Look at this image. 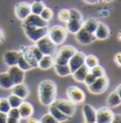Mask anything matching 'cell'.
I'll return each mask as SVG.
<instances>
[{
	"instance_id": "28",
	"label": "cell",
	"mask_w": 121,
	"mask_h": 123,
	"mask_svg": "<svg viewBox=\"0 0 121 123\" xmlns=\"http://www.w3.org/2000/svg\"><path fill=\"white\" fill-rule=\"evenodd\" d=\"M97 25H98V21L97 20H96L95 18H89L86 21H83L82 27L86 31L91 32V33H95V31L97 28Z\"/></svg>"
},
{
	"instance_id": "7",
	"label": "cell",
	"mask_w": 121,
	"mask_h": 123,
	"mask_svg": "<svg viewBox=\"0 0 121 123\" xmlns=\"http://www.w3.org/2000/svg\"><path fill=\"white\" fill-rule=\"evenodd\" d=\"M108 86H109V79L106 75H104L102 77L97 78L96 80L88 86V89L91 93L98 95L105 92L108 89Z\"/></svg>"
},
{
	"instance_id": "38",
	"label": "cell",
	"mask_w": 121,
	"mask_h": 123,
	"mask_svg": "<svg viewBox=\"0 0 121 123\" xmlns=\"http://www.w3.org/2000/svg\"><path fill=\"white\" fill-rule=\"evenodd\" d=\"M40 123H60V122L52 115H50L48 113V114H45V116L42 117V118L40 119Z\"/></svg>"
},
{
	"instance_id": "8",
	"label": "cell",
	"mask_w": 121,
	"mask_h": 123,
	"mask_svg": "<svg viewBox=\"0 0 121 123\" xmlns=\"http://www.w3.org/2000/svg\"><path fill=\"white\" fill-rule=\"evenodd\" d=\"M66 95L69 100L75 104L82 103L85 100V93L78 86H74V85L69 86L66 90Z\"/></svg>"
},
{
	"instance_id": "35",
	"label": "cell",
	"mask_w": 121,
	"mask_h": 123,
	"mask_svg": "<svg viewBox=\"0 0 121 123\" xmlns=\"http://www.w3.org/2000/svg\"><path fill=\"white\" fill-rule=\"evenodd\" d=\"M69 17H70V10L62 9L58 12V18L61 22H65L66 23L68 21Z\"/></svg>"
},
{
	"instance_id": "49",
	"label": "cell",
	"mask_w": 121,
	"mask_h": 123,
	"mask_svg": "<svg viewBox=\"0 0 121 123\" xmlns=\"http://www.w3.org/2000/svg\"><path fill=\"white\" fill-rule=\"evenodd\" d=\"M117 40L121 41V31H118V33H117Z\"/></svg>"
},
{
	"instance_id": "41",
	"label": "cell",
	"mask_w": 121,
	"mask_h": 123,
	"mask_svg": "<svg viewBox=\"0 0 121 123\" xmlns=\"http://www.w3.org/2000/svg\"><path fill=\"white\" fill-rule=\"evenodd\" d=\"M115 62L118 66H121V52H117L115 55Z\"/></svg>"
},
{
	"instance_id": "15",
	"label": "cell",
	"mask_w": 121,
	"mask_h": 123,
	"mask_svg": "<svg viewBox=\"0 0 121 123\" xmlns=\"http://www.w3.org/2000/svg\"><path fill=\"white\" fill-rule=\"evenodd\" d=\"M7 72L10 75L11 79L12 80V81H13L14 84H18V83L24 82V80H25V71L22 70L18 65L9 66V69H8Z\"/></svg>"
},
{
	"instance_id": "20",
	"label": "cell",
	"mask_w": 121,
	"mask_h": 123,
	"mask_svg": "<svg viewBox=\"0 0 121 123\" xmlns=\"http://www.w3.org/2000/svg\"><path fill=\"white\" fill-rule=\"evenodd\" d=\"M83 117L85 118V122H95L97 117V110L90 104H85L82 108Z\"/></svg>"
},
{
	"instance_id": "5",
	"label": "cell",
	"mask_w": 121,
	"mask_h": 123,
	"mask_svg": "<svg viewBox=\"0 0 121 123\" xmlns=\"http://www.w3.org/2000/svg\"><path fill=\"white\" fill-rule=\"evenodd\" d=\"M77 51L76 47L73 46H63L58 50L56 57L54 58V64H67L70 58Z\"/></svg>"
},
{
	"instance_id": "4",
	"label": "cell",
	"mask_w": 121,
	"mask_h": 123,
	"mask_svg": "<svg viewBox=\"0 0 121 123\" xmlns=\"http://www.w3.org/2000/svg\"><path fill=\"white\" fill-rule=\"evenodd\" d=\"M22 28L24 30L26 36L34 43H36L41 38L46 36L48 32V27L37 28V27H31V26H27L22 24Z\"/></svg>"
},
{
	"instance_id": "37",
	"label": "cell",
	"mask_w": 121,
	"mask_h": 123,
	"mask_svg": "<svg viewBox=\"0 0 121 123\" xmlns=\"http://www.w3.org/2000/svg\"><path fill=\"white\" fill-rule=\"evenodd\" d=\"M30 50H31V52H32V54H33V56H34V58L36 59L37 62L39 61V60L44 56V54L42 53V51L39 49V47L36 46V45L30 46Z\"/></svg>"
},
{
	"instance_id": "12",
	"label": "cell",
	"mask_w": 121,
	"mask_h": 123,
	"mask_svg": "<svg viewBox=\"0 0 121 123\" xmlns=\"http://www.w3.org/2000/svg\"><path fill=\"white\" fill-rule=\"evenodd\" d=\"M14 12L15 16L19 20H21V21L25 20L31 13L30 4L28 2H20V3L16 4L14 8Z\"/></svg>"
},
{
	"instance_id": "13",
	"label": "cell",
	"mask_w": 121,
	"mask_h": 123,
	"mask_svg": "<svg viewBox=\"0 0 121 123\" xmlns=\"http://www.w3.org/2000/svg\"><path fill=\"white\" fill-rule=\"evenodd\" d=\"M23 25L31 26V27H37V28H44L48 27V22L44 20L40 15L30 13L25 20H23Z\"/></svg>"
},
{
	"instance_id": "39",
	"label": "cell",
	"mask_w": 121,
	"mask_h": 123,
	"mask_svg": "<svg viewBox=\"0 0 121 123\" xmlns=\"http://www.w3.org/2000/svg\"><path fill=\"white\" fill-rule=\"evenodd\" d=\"M7 117L21 119L20 118V113H19V109L18 108H11L10 111L7 113Z\"/></svg>"
},
{
	"instance_id": "23",
	"label": "cell",
	"mask_w": 121,
	"mask_h": 123,
	"mask_svg": "<svg viewBox=\"0 0 121 123\" xmlns=\"http://www.w3.org/2000/svg\"><path fill=\"white\" fill-rule=\"evenodd\" d=\"M14 85L12 80L11 79L8 72H2L0 73V88L5 90H10Z\"/></svg>"
},
{
	"instance_id": "11",
	"label": "cell",
	"mask_w": 121,
	"mask_h": 123,
	"mask_svg": "<svg viewBox=\"0 0 121 123\" xmlns=\"http://www.w3.org/2000/svg\"><path fill=\"white\" fill-rule=\"evenodd\" d=\"M76 40L81 44V45H90L93 42L97 40L94 33H91L88 31H86L83 27L75 34Z\"/></svg>"
},
{
	"instance_id": "18",
	"label": "cell",
	"mask_w": 121,
	"mask_h": 123,
	"mask_svg": "<svg viewBox=\"0 0 121 123\" xmlns=\"http://www.w3.org/2000/svg\"><path fill=\"white\" fill-rule=\"evenodd\" d=\"M12 93L16 95V96H18L22 99H25L30 95V89H29V86L27 84L22 82V83L14 84L12 86Z\"/></svg>"
},
{
	"instance_id": "47",
	"label": "cell",
	"mask_w": 121,
	"mask_h": 123,
	"mask_svg": "<svg viewBox=\"0 0 121 123\" xmlns=\"http://www.w3.org/2000/svg\"><path fill=\"white\" fill-rule=\"evenodd\" d=\"M115 92L117 93V95L119 96V98H121V84H119V85L116 87V89H115Z\"/></svg>"
},
{
	"instance_id": "16",
	"label": "cell",
	"mask_w": 121,
	"mask_h": 123,
	"mask_svg": "<svg viewBox=\"0 0 121 123\" xmlns=\"http://www.w3.org/2000/svg\"><path fill=\"white\" fill-rule=\"evenodd\" d=\"M19 50H7L3 55V61L7 66L16 65L19 59Z\"/></svg>"
},
{
	"instance_id": "6",
	"label": "cell",
	"mask_w": 121,
	"mask_h": 123,
	"mask_svg": "<svg viewBox=\"0 0 121 123\" xmlns=\"http://www.w3.org/2000/svg\"><path fill=\"white\" fill-rule=\"evenodd\" d=\"M35 45L39 47V49L42 51L44 55H51L53 56L56 52V45L50 40V38L46 35L45 37L38 40Z\"/></svg>"
},
{
	"instance_id": "43",
	"label": "cell",
	"mask_w": 121,
	"mask_h": 123,
	"mask_svg": "<svg viewBox=\"0 0 121 123\" xmlns=\"http://www.w3.org/2000/svg\"><path fill=\"white\" fill-rule=\"evenodd\" d=\"M7 122V114L0 112V123Z\"/></svg>"
},
{
	"instance_id": "14",
	"label": "cell",
	"mask_w": 121,
	"mask_h": 123,
	"mask_svg": "<svg viewBox=\"0 0 121 123\" xmlns=\"http://www.w3.org/2000/svg\"><path fill=\"white\" fill-rule=\"evenodd\" d=\"M85 54L81 51H76L75 54L70 58V60L68 62V65L70 67L71 70V74L77 70L79 67H80L81 65L84 64V60H85Z\"/></svg>"
},
{
	"instance_id": "25",
	"label": "cell",
	"mask_w": 121,
	"mask_h": 123,
	"mask_svg": "<svg viewBox=\"0 0 121 123\" xmlns=\"http://www.w3.org/2000/svg\"><path fill=\"white\" fill-rule=\"evenodd\" d=\"M54 65V58L51 55H44L39 61H38V67L43 69V70H47L51 68Z\"/></svg>"
},
{
	"instance_id": "1",
	"label": "cell",
	"mask_w": 121,
	"mask_h": 123,
	"mask_svg": "<svg viewBox=\"0 0 121 123\" xmlns=\"http://www.w3.org/2000/svg\"><path fill=\"white\" fill-rule=\"evenodd\" d=\"M38 97L44 106H49L56 100L57 85L53 80H45L38 86Z\"/></svg>"
},
{
	"instance_id": "50",
	"label": "cell",
	"mask_w": 121,
	"mask_h": 123,
	"mask_svg": "<svg viewBox=\"0 0 121 123\" xmlns=\"http://www.w3.org/2000/svg\"><path fill=\"white\" fill-rule=\"evenodd\" d=\"M103 1H105V2H111V1H113V0H103Z\"/></svg>"
},
{
	"instance_id": "24",
	"label": "cell",
	"mask_w": 121,
	"mask_h": 123,
	"mask_svg": "<svg viewBox=\"0 0 121 123\" xmlns=\"http://www.w3.org/2000/svg\"><path fill=\"white\" fill-rule=\"evenodd\" d=\"M90 71V69L85 65H81L80 67H79L77 70H75L73 73H72V76L74 78V80L79 81V82H83L84 79L86 77V75L88 74V72Z\"/></svg>"
},
{
	"instance_id": "34",
	"label": "cell",
	"mask_w": 121,
	"mask_h": 123,
	"mask_svg": "<svg viewBox=\"0 0 121 123\" xmlns=\"http://www.w3.org/2000/svg\"><path fill=\"white\" fill-rule=\"evenodd\" d=\"M90 71L95 75L96 78L102 77V76L105 75V70H104V68H103L102 66H100L99 64H97V65L94 66L93 68H91Z\"/></svg>"
},
{
	"instance_id": "44",
	"label": "cell",
	"mask_w": 121,
	"mask_h": 123,
	"mask_svg": "<svg viewBox=\"0 0 121 123\" xmlns=\"http://www.w3.org/2000/svg\"><path fill=\"white\" fill-rule=\"evenodd\" d=\"M112 123H121V115H115Z\"/></svg>"
},
{
	"instance_id": "3",
	"label": "cell",
	"mask_w": 121,
	"mask_h": 123,
	"mask_svg": "<svg viewBox=\"0 0 121 123\" xmlns=\"http://www.w3.org/2000/svg\"><path fill=\"white\" fill-rule=\"evenodd\" d=\"M67 30L62 27V26H53L52 28L48 29V32H47V36L50 38V40L56 45H61L67 37Z\"/></svg>"
},
{
	"instance_id": "36",
	"label": "cell",
	"mask_w": 121,
	"mask_h": 123,
	"mask_svg": "<svg viewBox=\"0 0 121 123\" xmlns=\"http://www.w3.org/2000/svg\"><path fill=\"white\" fill-rule=\"evenodd\" d=\"M11 108L12 107L8 101V98H0V112L7 114Z\"/></svg>"
},
{
	"instance_id": "29",
	"label": "cell",
	"mask_w": 121,
	"mask_h": 123,
	"mask_svg": "<svg viewBox=\"0 0 121 123\" xmlns=\"http://www.w3.org/2000/svg\"><path fill=\"white\" fill-rule=\"evenodd\" d=\"M107 104L110 107H116L121 104V98L115 91L112 92L109 95V97L107 98Z\"/></svg>"
},
{
	"instance_id": "27",
	"label": "cell",
	"mask_w": 121,
	"mask_h": 123,
	"mask_svg": "<svg viewBox=\"0 0 121 123\" xmlns=\"http://www.w3.org/2000/svg\"><path fill=\"white\" fill-rule=\"evenodd\" d=\"M45 8V4L42 0H35L30 4V9H31V13L40 15L43 10Z\"/></svg>"
},
{
	"instance_id": "17",
	"label": "cell",
	"mask_w": 121,
	"mask_h": 123,
	"mask_svg": "<svg viewBox=\"0 0 121 123\" xmlns=\"http://www.w3.org/2000/svg\"><path fill=\"white\" fill-rule=\"evenodd\" d=\"M19 109V113H20V118L21 119H28L32 117L33 113H34V108L33 105L28 102V101H23L21 103V105L18 107Z\"/></svg>"
},
{
	"instance_id": "45",
	"label": "cell",
	"mask_w": 121,
	"mask_h": 123,
	"mask_svg": "<svg viewBox=\"0 0 121 123\" xmlns=\"http://www.w3.org/2000/svg\"><path fill=\"white\" fill-rule=\"evenodd\" d=\"M27 123H40V120L36 119V118H33V117H30L27 119Z\"/></svg>"
},
{
	"instance_id": "51",
	"label": "cell",
	"mask_w": 121,
	"mask_h": 123,
	"mask_svg": "<svg viewBox=\"0 0 121 123\" xmlns=\"http://www.w3.org/2000/svg\"><path fill=\"white\" fill-rule=\"evenodd\" d=\"M85 123H97V122L95 121V122H85Z\"/></svg>"
},
{
	"instance_id": "19",
	"label": "cell",
	"mask_w": 121,
	"mask_h": 123,
	"mask_svg": "<svg viewBox=\"0 0 121 123\" xmlns=\"http://www.w3.org/2000/svg\"><path fill=\"white\" fill-rule=\"evenodd\" d=\"M19 51L21 52V54L23 55V57L26 59V61L30 63V66H31L32 68L37 67V65H38V62L36 61V59L34 58V56H33L31 50H30V46H22L21 47H20V50H19Z\"/></svg>"
},
{
	"instance_id": "32",
	"label": "cell",
	"mask_w": 121,
	"mask_h": 123,
	"mask_svg": "<svg viewBox=\"0 0 121 123\" xmlns=\"http://www.w3.org/2000/svg\"><path fill=\"white\" fill-rule=\"evenodd\" d=\"M16 65H18L22 70H24L25 72L26 71H29L30 69H32V67L30 66V64L28 62L26 61V59L23 57V55L21 54V52H20V55H19V59H18V62H17V64Z\"/></svg>"
},
{
	"instance_id": "31",
	"label": "cell",
	"mask_w": 121,
	"mask_h": 123,
	"mask_svg": "<svg viewBox=\"0 0 121 123\" xmlns=\"http://www.w3.org/2000/svg\"><path fill=\"white\" fill-rule=\"evenodd\" d=\"M84 64L89 68H93L94 66L98 64V59L97 57H96L95 55H88L85 56V60H84Z\"/></svg>"
},
{
	"instance_id": "46",
	"label": "cell",
	"mask_w": 121,
	"mask_h": 123,
	"mask_svg": "<svg viewBox=\"0 0 121 123\" xmlns=\"http://www.w3.org/2000/svg\"><path fill=\"white\" fill-rule=\"evenodd\" d=\"M4 41V31L0 28V44Z\"/></svg>"
},
{
	"instance_id": "33",
	"label": "cell",
	"mask_w": 121,
	"mask_h": 123,
	"mask_svg": "<svg viewBox=\"0 0 121 123\" xmlns=\"http://www.w3.org/2000/svg\"><path fill=\"white\" fill-rule=\"evenodd\" d=\"M53 15H54L53 11H52L50 8L46 7V6H45V8L43 10V12H41V14H40V16H41L44 20L47 21V22H49V21L53 18Z\"/></svg>"
},
{
	"instance_id": "30",
	"label": "cell",
	"mask_w": 121,
	"mask_h": 123,
	"mask_svg": "<svg viewBox=\"0 0 121 123\" xmlns=\"http://www.w3.org/2000/svg\"><path fill=\"white\" fill-rule=\"evenodd\" d=\"M7 98H8V101H9V103H10L12 108H18L21 105V103L24 101V99H22L21 98H19L18 96H16L12 93Z\"/></svg>"
},
{
	"instance_id": "2",
	"label": "cell",
	"mask_w": 121,
	"mask_h": 123,
	"mask_svg": "<svg viewBox=\"0 0 121 123\" xmlns=\"http://www.w3.org/2000/svg\"><path fill=\"white\" fill-rule=\"evenodd\" d=\"M83 18L81 13L75 9L70 10V17L66 22V30L68 32L76 34L78 31L82 28Z\"/></svg>"
},
{
	"instance_id": "26",
	"label": "cell",
	"mask_w": 121,
	"mask_h": 123,
	"mask_svg": "<svg viewBox=\"0 0 121 123\" xmlns=\"http://www.w3.org/2000/svg\"><path fill=\"white\" fill-rule=\"evenodd\" d=\"M53 66H54L55 72L60 77H66L71 74V70H70L68 63L67 64H54Z\"/></svg>"
},
{
	"instance_id": "9",
	"label": "cell",
	"mask_w": 121,
	"mask_h": 123,
	"mask_svg": "<svg viewBox=\"0 0 121 123\" xmlns=\"http://www.w3.org/2000/svg\"><path fill=\"white\" fill-rule=\"evenodd\" d=\"M54 103L65 116H67L69 117L74 116V114L76 113L77 108H76L75 103L71 102L70 100H67V99H58V100H55Z\"/></svg>"
},
{
	"instance_id": "22",
	"label": "cell",
	"mask_w": 121,
	"mask_h": 123,
	"mask_svg": "<svg viewBox=\"0 0 121 123\" xmlns=\"http://www.w3.org/2000/svg\"><path fill=\"white\" fill-rule=\"evenodd\" d=\"M48 112L50 115H52L59 122H63V121H66L69 119V117L65 116L61 111H60L59 108L55 105V103L53 102L52 104L49 105V109H48Z\"/></svg>"
},
{
	"instance_id": "48",
	"label": "cell",
	"mask_w": 121,
	"mask_h": 123,
	"mask_svg": "<svg viewBox=\"0 0 121 123\" xmlns=\"http://www.w3.org/2000/svg\"><path fill=\"white\" fill-rule=\"evenodd\" d=\"M83 1L86 2V3H88V4H96V3L99 2L100 0H83Z\"/></svg>"
},
{
	"instance_id": "21",
	"label": "cell",
	"mask_w": 121,
	"mask_h": 123,
	"mask_svg": "<svg viewBox=\"0 0 121 123\" xmlns=\"http://www.w3.org/2000/svg\"><path fill=\"white\" fill-rule=\"evenodd\" d=\"M94 34H95L97 39L105 40L107 38H109V36H110V30H109V28L106 26L105 24H103L101 22H98L97 28V30H96Z\"/></svg>"
},
{
	"instance_id": "42",
	"label": "cell",
	"mask_w": 121,
	"mask_h": 123,
	"mask_svg": "<svg viewBox=\"0 0 121 123\" xmlns=\"http://www.w3.org/2000/svg\"><path fill=\"white\" fill-rule=\"evenodd\" d=\"M6 123H21V119L19 118H13V117H7V122Z\"/></svg>"
},
{
	"instance_id": "40",
	"label": "cell",
	"mask_w": 121,
	"mask_h": 123,
	"mask_svg": "<svg viewBox=\"0 0 121 123\" xmlns=\"http://www.w3.org/2000/svg\"><path fill=\"white\" fill-rule=\"evenodd\" d=\"M96 79H97V78L95 77V75H94V74H93L91 71H89V72H88V74L86 75L85 79H84L83 82H84V83H85L87 86H89L90 84H92V83H93V82L96 80Z\"/></svg>"
},
{
	"instance_id": "10",
	"label": "cell",
	"mask_w": 121,
	"mask_h": 123,
	"mask_svg": "<svg viewBox=\"0 0 121 123\" xmlns=\"http://www.w3.org/2000/svg\"><path fill=\"white\" fill-rule=\"evenodd\" d=\"M115 114L109 107H101L97 111L96 122L97 123H112Z\"/></svg>"
}]
</instances>
